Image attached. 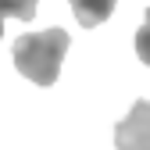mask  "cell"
<instances>
[{"label": "cell", "instance_id": "2", "mask_svg": "<svg viewBox=\"0 0 150 150\" xmlns=\"http://www.w3.org/2000/svg\"><path fill=\"white\" fill-rule=\"evenodd\" d=\"M115 150H150V100H136L115 125Z\"/></svg>", "mask_w": 150, "mask_h": 150}, {"label": "cell", "instance_id": "1", "mask_svg": "<svg viewBox=\"0 0 150 150\" xmlns=\"http://www.w3.org/2000/svg\"><path fill=\"white\" fill-rule=\"evenodd\" d=\"M68 47H71V40H68L64 29L25 32V36H18L14 47H11V61H14V68L22 71L29 82H36V86H54Z\"/></svg>", "mask_w": 150, "mask_h": 150}, {"label": "cell", "instance_id": "6", "mask_svg": "<svg viewBox=\"0 0 150 150\" xmlns=\"http://www.w3.org/2000/svg\"><path fill=\"white\" fill-rule=\"evenodd\" d=\"M4 18H7V14H4V11H0V36H4Z\"/></svg>", "mask_w": 150, "mask_h": 150}, {"label": "cell", "instance_id": "4", "mask_svg": "<svg viewBox=\"0 0 150 150\" xmlns=\"http://www.w3.org/2000/svg\"><path fill=\"white\" fill-rule=\"evenodd\" d=\"M40 0H0V11L7 18H18V22H32Z\"/></svg>", "mask_w": 150, "mask_h": 150}, {"label": "cell", "instance_id": "3", "mask_svg": "<svg viewBox=\"0 0 150 150\" xmlns=\"http://www.w3.org/2000/svg\"><path fill=\"white\" fill-rule=\"evenodd\" d=\"M68 4H71V14L79 18L82 29H93L115 14V0H68Z\"/></svg>", "mask_w": 150, "mask_h": 150}, {"label": "cell", "instance_id": "5", "mask_svg": "<svg viewBox=\"0 0 150 150\" xmlns=\"http://www.w3.org/2000/svg\"><path fill=\"white\" fill-rule=\"evenodd\" d=\"M136 57L150 68V7H146V18H143L139 32H136Z\"/></svg>", "mask_w": 150, "mask_h": 150}]
</instances>
